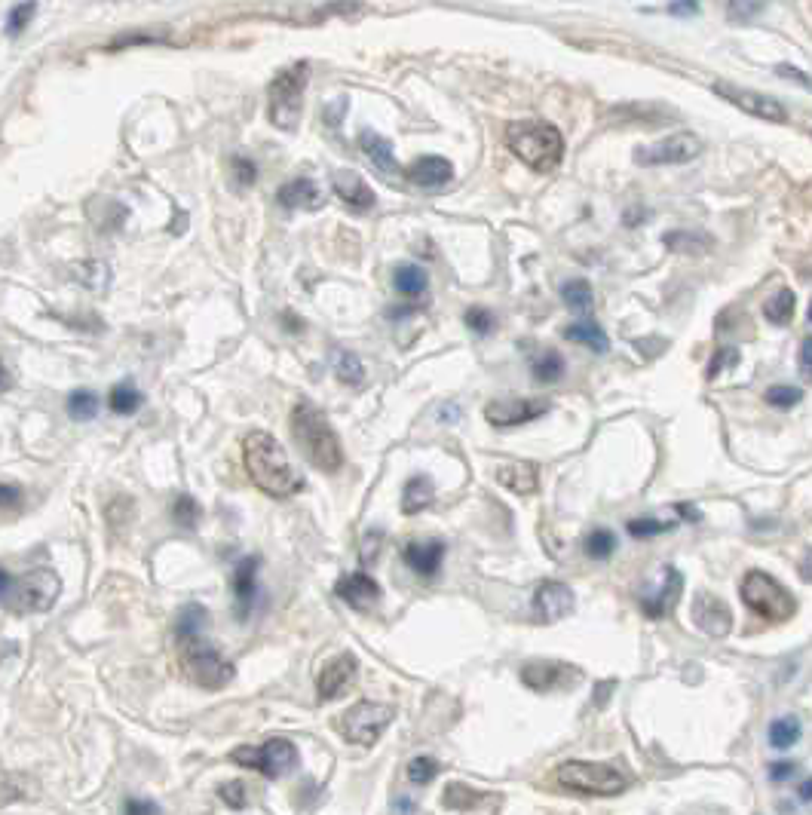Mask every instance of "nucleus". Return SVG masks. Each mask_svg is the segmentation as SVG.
<instances>
[{
    "instance_id": "f257e3e1",
    "label": "nucleus",
    "mask_w": 812,
    "mask_h": 815,
    "mask_svg": "<svg viewBox=\"0 0 812 815\" xmlns=\"http://www.w3.org/2000/svg\"><path fill=\"white\" fill-rule=\"evenodd\" d=\"M243 460L255 488L264 491L267 497L285 500L301 488V475L295 472L289 454L264 429H255V433L243 439Z\"/></svg>"
},
{
    "instance_id": "f03ea898",
    "label": "nucleus",
    "mask_w": 812,
    "mask_h": 815,
    "mask_svg": "<svg viewBox=\"0 0 812 815\" xmlns=\"http://www.w3.org/2000/svg\"><path fill=\"white\" fill-rule=\"evenodd\" d=\"M292 436L298 442V448L304 451V457L319 469V472H338L344 466V445L334 433V426L328 423V417L310 405V402H298L292 411Z\"/></svg>"
},
{
    "instance_id": "7ed1b4c3",
    "label": "nucleus",
    "mask_w": 812,
    "mask_h": 815,
    "mask_svg": "<svg viewBox=\"0 0 812 815\" xmlns=\"http://www.w3.org/2000/svg\"><path fill=\"white\" fill-rule=\"evenodd\" d=\"M506 145L509 151L534 172H552L558 169L564 157V135L558 126L543 120H515L506 126Z\"/></svg>"
},
{
    "instance_id": "20e7f679",
    "label": "nucleus",
    "mask_w": 812,
    "mask_h": 815,
    "mask_svg": "<svg viewBox=\"0 0 812 815\" xmlns=\"http://www.w3.org/2000/svg\"><path fill=\"white\" fill-rule=\"evenodd\" d=\"M62 595V580L59 573L50 570V567H34L22 577H13L7 595H4V604L10 613L16 616H25V613H46Z\"/></svg>"
},
{
    "instance_id": "39448f33",
    "label": "nucleus",
    "mask_w": 812,
    "mask_h": 815,
    "mask_svg": "<svg viewBox=\"0 0 812 815\" xmlns=\"http://www.w3.org/2000/svg\"><path fill=\"white\" fill-rule=\"evenodd\" d=\"M307 65H295V68H285L279 71L270 86H267V120L282 129V132H292L301 120V111H304V89H307Z\"/></svg>"
},
{
    "instance_id": "423d86ee",
    "label": "nucleus",
    "mask_w": 812,
    "mask_h": 815,
    "mask_svg": "<svg viewBox=\"0 0 812 815\" xmlns=\"http://www.w3.org/2000/svg\"><path fill=\"white\" fill-rule=\"evenodd\" d=\"M555 782L567 791L595 794V797H613L626 791L629 779L610 763H592V760H567L555 770Z\"/></svg>"
},
{
    "instance_id": "0eeeda50",
    "label": "nucleus",
    "mask_w": 812,
    "mask_h": 815,
    "mask_svg": "<svg viewBox=\"0 0 812 815\" xmlns=\"http://www.w3.org/2000/svg\"><path fill=\"white\" fill-rule=\"evenodd\" d=\"M739 592H742V601H745L757 616L770 619V622H785V619H791L794 610H797L794 595H791L776 577H770V573H763V570H748Z\"/></svg>"
},
{
    "instance_id": "6e6552de",
    "label": "nucleus",
    "mask_w": 812,
    "mask_h": 815,
    "mask_svg": "<svg viewBox=\"0 0 812 815\" xmlns=\"http://www.w3.org/2000/svg\"><path fill=\"white\" fill-rule=\"evenodd\" d=\"M181 650H184L187 675L194 678V684H200L203 690H218L233 681V665L203 635L184 638Z\"/></svg>"
},
{
    "instance_id": "1a4fd4ad",
    "label": "nucleus",
    "mask_w": 812,
    "mask_h": 815,
    "mask_svg": "<svg viewBox=\"0 0 812 815\" xmlns=\"http://www.w3.org/2000/svg\"><path fill=\"white\" fill-rule=\"evenodd\" d=\"M230 760H236L240 766H249V770H258L267 779H282L285 773H292L298 766V748L289 739H270L264 745H243L233 748Z\"/></svg>"
},
{
    "instance_id": "9d476101",
    "label": "nucleus",
    "mask_w": 812,
    "mask_h": 815,
    "mask_svg": "<svg viewBox=\"0 0 812 815\" xmlns=\"http://www.w3.org/2000/svg\"><path fill=\"white\" fill-rule=\"evenodd\" d=\"M396 711L384 702H356L344 717H341V733L353 745H374L384 730L393 724Z\"/></svg>"
},
{
    "instance_id": "9b49d317",
    "label": "nucleus",
    "mask_w": 812,
    "mask_h": 815,
    "mask_svg": "<svg viewBox=\"0 0 812 815\" xmlns=\"http://www.w3.org/2000/svg\"><path fill=\"white\" fill-rule=\"evenodd\" d=\"M702 145L693 132H678V135H668L662 141L650 148H641L635 151V163H644V166H678V163H690L693 157H699Z\"/></svg>"
},
{
    "instance_id": "f8f14e48",
    "label": "nucleus",
    "mask_w": 812,
    "mask_h": 815,
    "mask_svg": "<svg viewBox=\"0 0 812 815\" xmlns=\"http://www.w3.org/2000/svg\"><path fill=\"white\" fill-rule=\"evenodd\" d=\"M714 92L727 99L730 105H736L739 111L751 114V117H760V120H770V123H785L788 120V111L782 102H776L773 95H763V92H754V89H742V86H733V83H714Z\"/></svg>"
},
{
    "instance_id": "ddd939ff",
    "label": "nucleus",
    "mask_w": 812,
    "mask_h": 815,
    "mask_svg": "<svg viewBox=\"0 0 812 815\" xmlns=\"http://www.w3.org/2000/svg\"><path fill=\"white\" fill-rule=\"evenodd\" d=\"M681 589H684V577H681V573H678L675 567H662L659 583L641 595V610H644V616L662 619L665 613H672V607H675L678 598H681Z\"/></svg>"
},
{
    "instance_id": "4468645a",
    "label": "nucleus",
    "mask_w": 812,
    "mask_h": 815,
    "mask_svg": "<svg viewBox=\"0 0 812 815\" xmlns=\"http://www.w3.org/2000/svg\"><path fill=\"white\" fill-rule=\"evenodd\" d=\"M693 626L702 629L708 638H727L733 629V613L721 598L699 592L693 598Z\"/></svg>"
},
{
    "instance_id": "2eb2a0df",
    "label": "nucleus",
    "mask_w": 812,
    "mask_h": 815,
    "mask_svg": "<svg viewBox=\"0 0 812 815\" xmlns=\"http://www.w3.org/2000/svg\"><path fill=\"white\" fill-rule=\"evenodd\" d=\"M549 411V402L546 399H500V402H491L485 408V417L491 426H518V423H531L537 417H543Z\"/></svg>"
},
{
    "instance_id": "dca6fc26",
    "label": "nucleus",
    "mask_w": 812,
    "mask_h": 815,
    "mask_svg": "<svg viewBox=\"0 0 812 815\" xmlns=\"http://www.w3.org/2000/svg\"><path fill=\"white\" fill-rule=\"evenodd\" d=\"M356 678V656L353 653H341L325 662V668L319 671L316 678V690H319V699L322 702H331L338 699L341 693H347V687L353 684Z\"/></svg>"
},
{
    "instance_id": "f3484780",
    "label": "nucleus",
    "mask_w": 812,
    "mask_h": 815,
    "mask_svg": "<svg viewBox=\"0 0 812 815\" xmlns=\"http://www.w3.org/2000/svg\"><path fill=\"white\" fill-rule=\"evenodd\" d=\"M580 678V671L577 668H570L564 662H528L521 668V681L528 684L531 690H558L570 681H577Z\"/></svg>"
},
{
    "instance_id": "a211bd4d",
    "label": "nucleus",
    "mask_w": 812,
    "mask_h": 815,
    "mask_svg": "<svg viewBox=\"0 0 812 815\" xmlns=\"http://www.w3.org/2000/svg\"><path fill=\"white\" fill-rule=\"evenodd\" d=\"M534 610H537V619H543V622L564 619L573 610V592H570V586H564L558 580L540 583L537 592H534Z\"/></svg>"
},
{
    "instance_id": "6ab92c4d",
    "label": "nucleus",
    "mask_w": 812,
    "mask_h": 815,
    "mask_svg": "<svg viewBox=\"0 0 812 815\" xmlns=\"http://www.w3.org/2000/svg\"><path fill=\"white\" fill-rule=\"evenodd\" d=\"M279 206L282 209H292V212H316L322 209L325 197H322V190L316 187V181L310 178H295L289 184H282L279 187V194H276Z\"/></svg>"
},
{
    "instance_id": "aec40b11",
    "label": "nucleus",
    "mask_w": 812,
    "mask_h": 815,
    "mask_svg": "<svg viewBox=\"0 0 812 815\" xmlns=\"http://www.w3.org/2000/svg\"><path fill=\"white\" fill-rule=\"evenodd\" d=\"M405 564L420 573V577H436L442 558H445V543L442 540H417L405 546Z\"/></svg>"
},
{
    "instance_id": "412c9836",
    "label": "nucleus",
    "mask_w": 812,
    "mask_h": 815,
    "mask_svg": "<svg viewBox=\"0 0 812 815\" xmlns=\"http://www.w3.org/2000/svg\"><path fill=\"white\" fill-rule=\"evenodd\" d=\"M331 187H334V194H338L350 209H371V206H374L371 187L365 184L362 175H356V172H350V169L334 172V175H331Z\"/></svg>"
},
{
    "instance_id": "4be33fe9",
    "label": "nucleus",
    "mask_w": 812,
    "mask_h": 815,
    "mask_svg": "<svg viewBox=\"0 0 812 815\" xmlns=\"http://www.w3.org/2000/svg\"><path fill=\"white\" fill-rule=\"evenodd\" d=\"M338 595L353 610H371L380 601V586L368 577V573H347V577L338 583Z\"/></svg>"
},
{
    "instance_id": "5701e85b",
    "label": "nucleus",
    "mask_w": 812,
    "mask_h": 815,
    "mask_svg": "<svg viewBox=\"0 0 812 815\" xmlns=\"http://www.w3.org/2000/svg\"><path fill=\"white\" fill-rule=\"evenodd\" d=\"M359 148L374 163V169L380 175H399V163H396L393 145H390L384 135H377L374 129H362L359 132Z\"/></svg>"
},
{
    "instance_id": "b1692460",
    "label": "nucleus",
    "mask_w": 812,
    "mask_h": 815,
    "mask_svg": "<svg viewBox=\"0 0 812 815\" xmlns=\"http://www.w3.org/2000/svg\"><path fill=\"white\" fill-rule=\"evenodd\" d=\"M408 181H414L417 187H442L451 181L454 166L445 157H420L408 166Z\"/></svg>"
},
{
    "instance_id": "393cba45",
    "label": "nucleus",
    "mask_w": 812,
    "mask_h": 815,
    "mask_svg": "<svg viewBox=\"0 0 812 815\" xmlns=\"http://www.w3.org/2000/svg\"><path fill=\"white\" fill-rule=\"evenodd\" d=\"M233 595L240 601V619L252 613V604L258 598V558H246L233 573Z\"/></svg>"
},
{
    "instance_id": "a878e982",
    "label": "nucleus",
    "mask_w": 812,
    "mask_h": 815,
    "mask_svg": "<svg viewBox=\"0 0 812 815\" xmlns=\"http://www.w3.org/2000/svg\"><path fill=\"white\" fill-rule=\"evenodd\" d=\"M497 482L512 494H534L540 485V469L534 463H509L497 469Z\"/></svg>"
},
{
    "instance_id": "bb28decb",
    "label": "nucleus",
    "mask_w": 812,
    "mask_h": 815,
    "mask_svg": "<svg viewBox=\"0 0 812 815\" xmlns=\"http://www.w3.org/2000/svg\"><path fill=\"white\" fill-rule=\"evenodd\" d=\"M436 500V485H433V478L429 475H414L408 478V485L402 491V512L405 515H417L423 512L426 506H433Z\"/></svg>"
},
{
    "instance_id": "cd10ccee",
    "label": "nucleus",
    "mask_w": 812,
    "mask_h": 815,
    "mask_svg": "<svg viewBox=\"0 0 812 815\" xmlns=\"http://www.w3.org/2000/svg\"><path fill=\"white\" fill-rule=\"evenodd\" d=\"M393 282H396V292H399L402 298H408V301L423 298L426 289H429V276H426V270L417 267V264H399L396 273H393Z\"/></svg>"
},
{
    "instance_id": "c85d7f7f",
    "label": "nucleus",
    "mask_w": 812,
    "mask_h": 815,
    "mask_svg": "<svg viewBox=\"0 0 812 815\" xmlns=\"http://www.w3.org/2000/svg\"><path fill=\"white\" fill-rule=\"evenodd\" d=\"M564 338H567V341H577V344H583V347H589V350H595V353H607V350H610L607 334H604L592 319H580V322L567 325V328H564Z\"/></svg>"
},
{
    "instance_id": "c756f323",
    "label": "nucleus",
    "mask_w": 812,
    "mask_h": 815,
    "mask_svg": "<svg viewBox=\"0 0 812 815\" xmlns=\"http://www.w3.org/2000/svg\"><path fill=\"white\" fill-rule=\"evenodd\" d=\"M71 276L92 292H105L111 285V267L105 261H77L71 267Z\"/></svg>"
},
{
    "instance_id": "7c9ffc66",
    "label": "nucleus",
    "mask_w": 812,
    "mask_h": 815,
    "mask_svg": "<svg viewBox=\"0 0 812 815\" xmlns=\"http://www.w3.org/2000/svg\"><path fill=\"white\" fill-rule=\"evenodd\" d=\"M334 377L347 387H362L365 383V365L356 353L350 350H334Z\"/></svg>"
},
{
    "instance_id": "2f4dec72",
    "label": "nucleus",
    "mask_w": 812,
    "mask_h": 815,
    "mask_svg": "<svg viewBox=\"0 0 812 815\" xmlns=\"http://www.w3.org/2000/svg\"><path fill=\"white\" fill-rule=\"evenodd\" d=\"M800 733H803V724H800V717L797 714H785V717H776V721L770 724V745L785 751L791 745L800 742Z\"/></svg>"
},
{
    "instance_id": "473e14b6",
    "label": "nucleus",
    "mask_w": 812,
    "mask_h": 815,
    "mask_svg": "<svg viewBox=\"0 0 812 815\" xmlns=\"http://www.w3.org/2000/svg\"><path fill=\"white\" fill-rule=\"evenodd\" d=\"M561 298L570 310H580V313H589L592 304H595V292L586 279H570L561 285Z\"/></svg>"
},
{
    "instance_id": "72a5a7b5",
    "label": "nucleus",
    "mask_w": 812,
    "mask_h": 815,
    "mask_svg": "<svg viewBox=\"0 0 812 815\" xmlns=\"http://www.w3.org/2000/svg\"><path fill=\"white\" fill-rule=\"evenodd\" d=\"M794 307H797V298L791 289H779L767 304H763V316H767L773 325H788L791 316H794Z\"/></svg>"
},
{
    "instance_id": "f704fd0d",
    "label": "nucleus",
    "mask_w": 812,
    "mask_h": 815,
    "mask_svg": "<svg viewBox=\"0 0 812 815\" xmlns=\"http://www.w3.org/2000/svg\"><path fill=\"white\" fill-rule=\"evenodd\" d=\"M141 393L135 390V383H117V387L111 390V399H108V405H111V411L114 414H135L138 408H141Z\"/></svg>"
},
{
    "instance_id": "c9c22d12",
    "label": "nucleus",
    "mask_w": 812,
    "mask_h": 815,
    "mask_svg": "<svg viewBox=\"0 0 812 815\" xmlns=\"http://www.w3.org/2000/svg\"><path fill=\"white\" fill-rule=\"evenodd\" d=\"M203 626H206V610H203L200 604H194V607H184V613L178 616L175 635H178V641H184V638H194V635H203Z\"/></svg>"
},
{
    "instance_id": "e433bc0d",
    "label": "nucleus",
    "mask_w": 812,
    "mask_h": 815,
    "mask_svg": "<svg viewBox=\"0 0 812 815\" xmlns=\"http://www.w3.org/2000/svg\"><path fill=\"white\" fill-rule=\"evenodd\" d=\"M534 377H537L540 383H555V380H561V377H564V359H561V353L546 350L543 356H537V359H534Z\"/></svg>"
},
{
    "instance_id": "4c0bfd02",
    "label": "nucleus",
    "mask_w": 812,
    "mask_h": 815,
    "mask_svg": "<svg viewBox=\"0 0 812 815\" xmlns=\"http://www.w3.org/2000/svg\"><path fill=\"white\" fill-rule=\"evenodd\" d=\"M68 414L74 420L86 423V420H92L95 414H99V399H95V393H89V390H74L68 396Z\"/></svg>"
},
{
    "instance_id": "58836bf2",
    "label": "nucleus",
    "mask_w": 812,
    "mask_h": 815,
    "mask_svg": "<svg viewBox=\"0 0 812 815\" xmlns=\"http://www.w3.org/2000/svg\"><path fill=\"white\" fill-rule=\"evenodd\" d=\"M586 555L589 558H610L616 552V537L610 531H604V527H598V531H589L586 534V543H583Z\"/></svg>"
},
{
    "instance_id": "ea45409f",
    "label": "nucleus",
    "mask_w": 812,
    "mask_h": 815,
    "mask_svg": "<svg viewBox=\"0 0 812 815\" xmlns=\"http://www.w3.org/2000/svg\"><path fill=\"white\" fill-rule=\"evenodd\" d=\"M436 776H439V760H433V757H414L408 763V779L414 785H429Z\"/></svg>"
},
{
    "instance_id": "a19ab883",
    "label": "nucleus",
    "mask_w": 812,
    "mask_h": 815,
    "mask_svg": "<svg viewBox=\"0 0 812 815\" xmlns=\"http://www.w3.org/2000/svg\"><path fill=\"white\" fill-rule=\"evenodd\" d=\"M672 521H656V518H635L629 521V534L638 537V540H647V537H656V534H665L672 531Z\"/></svg>"
},
{
    "instance_id": "79ce46f5",
    "label": "nucleus",
    "mask_w": 812,
    "mask_h": 815,
    "mask_svg": "<svg viewBox=\"0 0 812 815\" xmlns=\"http://www.w3.org/2000/svg\"><path fill=\"white\" fill-rule=\"evenodd\" d=\"M479 800L482 797L475 794L472 788H466V785H448V791H445V806L448 809H472Z\"/></svg>"
},
{
    "instance_id": "37998d69",
    "label": "nucleus",
    "mask_w": 812,
    "mask_h": 815,
    "mask_svg": "<svg viewBox=\"0 0 812 815\" xmlns=\"http://www.w3.org/2000/svg\"><path fill=\"white\" fill-rule=\"evenodd\" d=\"M800 399H803V390L788 387V383H779V387L767 390V402H770L773 408H791V405H797Z\"/></svg>"
},
{
    "instance_id": "c03bdc74",
    "label": "nucleus",
    "mask_w": 812,
    "mask_h": 815,
    "mask_svg": "<svg viewBox=\"0 0 812 815\" xmlns=\"http://www.w3.org/2000/svg\"><path fill=\"white\" fill-rule=\"evenodd\" d=\"M172 515H175V521H178L181 527H194V524L200 521V506L194 503V497H178Z\"/></svg>"
},
{
    "instance_id": "a18cd8bd",
    "label": "nucleus",
    "mask_w": 812,
    "mask_h": 815,
    "mask_svg": "<svg viewBox=\"0 0 812 815\" xmlns=\"http://www.w3.org/2000/svg\"><path fill=\"white\" fill-rule=\"evenodd\" d=\"M37 13V4H22V7H13L10 10V22H7V34L10 37H16V34H22L25 28H28V22H31V16Z\"/></svg>"
},
{
    "instance_id": "49530a36",
    "label": "nucleus",
    "mask_w": 812,
    "mask_h": 815,
    "mask_svg": "<svg viewBox=\"0 0 812 815\" xmlns=\"http://www.w3.org/2000/svg\"><path fill=\"white\" fill-rule=\"evenodd\" d=\"M221 800L230 806V809H243L249 803V794H246V785L243 782H227L224 788H218Z\"/></svg>"
},
{
    "instance_id": "de8ad7c7",
    "label": "nucleus",
    "mask_w": 812,
    "mask_h": 815,
    "mask_svg": "<svg viewBox=\"0 0 812 815\" xmlns=\"http://www.w3.org/2000/svg\"><path fill=\"white\" fill-rule=\"evenodd\" d=\"M733 365H739V350L724 347V350L714 353V359H711V365H708V377H718L721 371H727V368H733Z\"/></svg>"
},
{
    "instance_id": "09e8293b",
    "label": "nucleus",
    "mask_w": 812,
    "mask_h": 815,
    "mask_svg": "<svg viewBox=\"0 0 812 815\" xmlns=\"http://www.w3.org/2000/svg\"><path fill=\"white\" fill-rule=\"evenodd\" d=\"M466 325L479 334H488L494 328V316L485 307H472V310H466Z\"/></svg>"
},
{
    "instance_id": "8fccbe9b",
    "label": "nucleus",
    "mask_w": 812,
    "mask_h": 815,
    "mask_svg": "<svg viewBox=\"0 0 812 815\" xmlns=\"http://www.w3.org/2000/svg\"><path fill=\"white\" fill-rule=\"evenodd\" d=\"M160 806L154 800H138V797H129L123 803V815H157Z\"/></svg>"
},
{
    "instance_id": "3c124183",
    "label": "nucleus",
    "mask_w": 812,
    "mask_h": 815,
    "mask_svg": "<svg viewBox=\"0 0 812 815\" xmlns=\"http://www.w3.org/2000/svg\"><path fill=\"white\" fill-rule=\"evenodd\" d=\"M19 785H22L19 779H7V776H0V806H7V803L19 800V797L25 794Z\"/></svg>"
},
{
    "instance_id": "603ef678",
    "label": "nucleus",
    "mask_w": 812,
    "mask_h": 815,
    "mask_svg": "<svg viewBox=\"0 0 812 815\" xmlns=\"http://www.w3.org/2000/svg\"><path fill=\"white\" fill-rule=\"evenodd\" d=\"M233 169H236V181H240V184H246V187L255 184L258 166H255L252 160H240V157H236V160H233Z\"/></svg>"
},
{
    "instance_id": "864d4df0",
    "label": "nucleus",
    "mask_w": 812,
    "mask_h": 815,
    "mask_svg": "<svg viewBox=\"0 0 812 815\" xmlns=\"http://www.w3.org/2000/svg\"><path fill=\"white\" fill-rule=\"evenodd\" d=\"M763 10H767L763 4H730V7H727L730 19H736V22H739V19L745 22V19H751V16H760Z\"/></svg>"
},
{
    "instance_id": "5fc2aeb1",
    "label": "nucleus",
    "mask_w": 812,
    "mask_h": 815,
    "mask_svg": "<svg viewBox=\"0 0 812 815\" xmlns=\"http://www.w3.org/2000/svg\"><path fill=\"white\" fill-rule=\"evenodd\" d=\"M794 770H797V763H791V760H776V763L770 766V779H773V782H782V779L794 776Z\"/></svg>"
},
{
    "instance_id": "6e6d98bb",
    "label": "nucleus",
    "mask_w": 812,
    "mask_h": 815,
    "mask_svg": "<svg viewBox=\"0 0 812 815\" xmlns=\"http://www.w3.org/2000/svg\"><path fill=\"white\" fill-rule=\"evenodd\" d=\"M800 371L806 380H812V338H803L800 344Z\"/></svg>"
},
{
    "instance_id": "4d7b16f0",
    "label": "nucleus",
    "mask_w": 812,
    "mask_h": 815,
    "mask_svg": "<svg viewBox=\"0 0 812 815\" xmlns=\"http://www.w3.org/2000/svg\"><path fill=\"white\" fill-rule=\"evenodd\" d=\"M19 500H22V491L16 485H0V509L19 506Z\"/></svg>"
},
{
    "instance_id": "13d9d810",
    "label": "nucleus",
    "mask_w": 812,
    "mask_h": 815,
    "mask_svg": "<svg viewBox=\"0 0 812 815\" xmlns=\"http://www.w3.org/2000/svg\"><path fill=\"white\" fill-rule=\"evenodd\" d=\"M377 546H380V534H377V531L365 534V540H362V558L371 561V558L377 555Z\"/></svg>"
},
{
    "instance_id": "bf43d9fd",
    "label": "nucleus",
    "mask_w": 812,
    "mask_h": 815,
    "mask_svg": "<svg viewBox=\"0 0 812 815\" xmlns=\"http://www.w3.org/2000/svg\"><path fill=\"white\" fill-rule=\"evenodd\" d=\"M668 13H675V16H696L699 7L696 4H672V7H668Z\"/></svg>"
},
{
    "instance_id": "052dcab7",
    "label": "nucleus",
    "mask_w": 812,
    "mask_h": 815,
    "mask_svg": "<svg viewBox=\"0 0 812 815\" xmlns=\"http://www.w3.org/2000/svg\"><path fill=\"white\" fill-rule=\"evenodd\" d=\"M800 577H803L806 583H812V552H806L803 561H800Z\"/></svg>"
},
{
    "instance_id": "680f3d73",
    "label": "nucleus",
    "mask_w": 812,
    "mask_h": 815,
    "mask_svg": "<svg viewBox=\"0 0 812 815\" xmlns=\"http://www.w3.org/2000/svg\"><path fill=\"white\" fill-rule=\"evenodd\" d=\"M10 583H13L10 570H4V567H0V601H4V595H7V589H10Z\"/></svg>"
},
{
    "instance_id": "e2e57ef3",
    "label": "nucleus",
    "mask_w": 812,
    "mask_h": 815,
    "mask_svg": "<svg viewBox=\"0 0 812 815\" xmlns=\"http://www.w3.org/2000/svg\"><path fill=\"white\" fill-rule=\"evenodd\" d=\"M779 74H782V77H797L800 83H809V80H806V77H803L797 68H788V65H779Z\"/></svg>"
},
{
    "instance_id": "0e129e2a",
    "label": "nucleus",
    "mask_w": 812,
    "mask_h": 815,
    "mask_svg": "<svg viewBox=\"0 0 812 815\" xmlns=\"http://www.w3.org/2000/svg\"><path fill=\"white\" fill-rule=\"evenodd\" d=\"M797 794H800V800H806V803H809V800H812V779H806V782L800 785V791H797Z\"/></svg>"
},
{
    "instance_id": "69168bd1",
    "label": "nucleus",
    "mask_w": 812,
    "mask_h": 815,
    "mask_svg": "<svg viewBox=\"0 0 812 815\" xmlns=\"http://www.w3.org/2000/svg\"><path fill=\"white\" fill-rule=\"evenodd\" d=\"M7 387H10V374H7L4 362H0V390H7Z\"/></svg>"
},
{
    "instance_id": "338daca9",
    "label": "nucleus",
    "mask_w": 812,
    "mask_h": 815,
    "mask_svg": "<svg viewBox=\"0 0 812 815\" xmlns=\"http://www.w3.org/2000/svg\"><path fill=\"white\" fill-rule=\"evenodd\" d=\"M809 322H812V304H809Z\"/></svg>"
}]
</instances>
